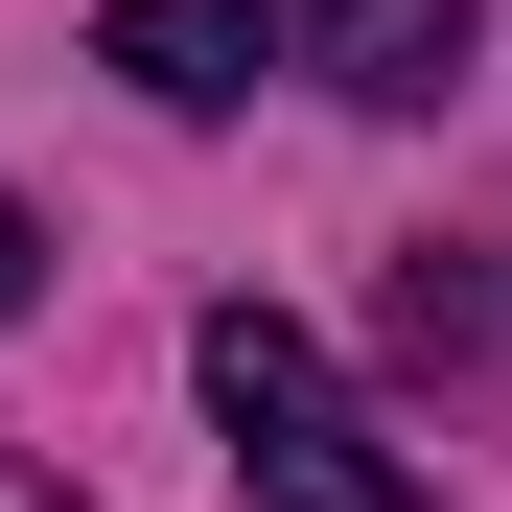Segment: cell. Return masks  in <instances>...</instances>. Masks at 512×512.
<instances>
[{
	"mask_svg": "<svg viewBox=\"0 0 512 512\" xmlns=\"http://www.w3.org/2000/svg\"><path fill=\"white\" fill-rule=\"evenodd\" d=\"M94 70H140L163 117H233L280 47H256V0H117V24H94Z\"/></svg>",
	"mask_w": 512,
	"mask_h": 512,
	"instance_id": "3957f363",
	"label": "cell"
},
{
	"mask_svg": "<svg viewBox=\"0 0 512 512\" xmlns=\"http://www.w3.org/2000/svg\"><path fill=\"white\" fill-rule=\"evenodd\" d=\"M187 373H210V443H233V489H256V512H419V466L373 443V396L326 373V326L210 303V326H187Z\"/></svg>",
	"mask_w": 512,
	"mask_h": 512,
	"instance_id": "6da1fadb",
	"label": "cell"
},
{
	"mask_svg": "<svg viewBox=\"0 0 512 512\" xmlns=\"http://www.w3.org/2000/svg\"><path fill=\"white\" fill-rule=\"evenodd\" d=\"M0 512H70V489H47V466H0Z\"/></svg>",
	"mask_w": 512,
	"mask_h": 512,
	"instance_id": "5b68a950",
	"label": "cell"
},
{
	"mask_svg": "<svg viewBox=\"0 0 512 512\" xmlns=\"http://www.w3.org/2000/svg\"><path fill=\"white\" fill-rule=\"evenodd\" d=\"M256 47L326 70L350 117H443V94H466V47H489V0H256Z\"/></svg>",
	"mask_w": 512,
	"mask_h": 512,
	"instance_id": "7a4b0ae2",
	"label": "cell"
},
{
	"mask_svg": "<svg viewBox=\"0 0 512 512\" xmlns=\"http://www.w3.org/2000/svg\"><path fill=\"white\" fill-rule=\"evenodd\" d=\"M24 280H47V233H24V187H0V326H24Z\"/></svg>",
	"mask_w": 512,
	"mask_h": 512,
	"instance_id": "277c9868",
	"label": "cell"
}]
</instances>
